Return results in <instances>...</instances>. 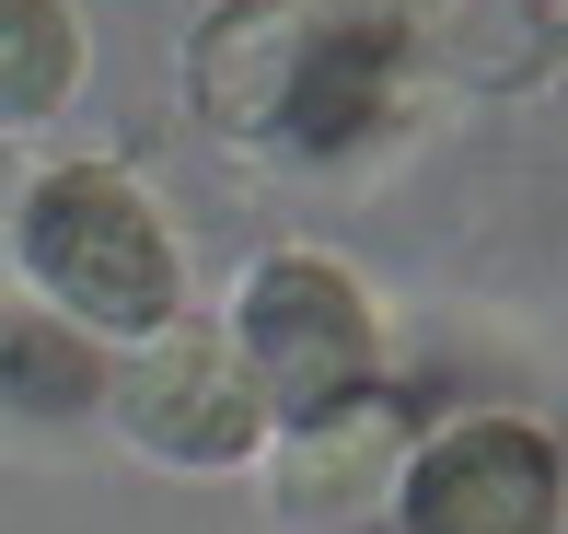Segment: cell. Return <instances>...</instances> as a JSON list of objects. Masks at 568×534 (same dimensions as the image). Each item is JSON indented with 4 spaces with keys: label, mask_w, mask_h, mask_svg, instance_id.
I'll return each instance as SVG.
<instances>
[{
    "label": "cell",
    "mask_w": 568,
    "mask_h": 534,
    "mask_svg": "<svg viewBox=\"0 0 568 534\" xmlns=\"http://www.w3.org/2000/svg\"><path fill=\"white\" fill-rule=\"evenodd\" d=\"M12 268L23 291L47 302L82 337H163L186 314V256H174L163 210H151L140 174L116 163H47L36 187L12 198Z\"/></svg>",
    "instance_id": "cell-1"
},
{
    "label": "cell",
    "mask_w": 568,
    "mask_h": 534,
    "mask_svg": "<svg viewBox=\"0 0 568 534\" xmlns=\"http://www.w3.org/2000/svg\"><path fill=\"white\" fill-rule=\"evenodd\" d=\"M232 349H244L278 430H325L348 406H372V384H383V314L337 256H267L244 279Z\"/></svg>",
    "instance_id": "cell-2"
},
{
    "label": "cell",
    "mask_w": 568,
    "mask_h": 534,
    "mask_svg": "<svg viewBox=\"0 0 568 534\" xmlns=\"http://www.w3.org/2000/svg\"><path fill=\"white\" fill-rule=\"evenodd\" d=\"M105 419L128 430V453H151V465H197V476L255 465V453L278 442V419H267V395H255L232 325H197V314H174L163 337H140L105 372Z\"/></svg>",
    "instance_id": "cell-3"
},
{
    "label": "cell",
    "mask_w": 568,
    "mask_h": 534,
    "mask_svg": "<svg viewBox=\"0 0 568 534\" xmlns=\"http://www.w3.org/2000/svg\"><path fill=\"white\" fill-rule=\"evenodd\" d=\"M395 512L406 534H557L568 523V476L557 442L523 419H464L429 453L395 465Z\"/></svg>",
    "instance_id": "cell-4"
},
{
    "label": "cell",
    "mask_w": 568,
    "mask_h": 534,
    "mask_svg": "<svg viewBox=\"0 0 568 534\" xmlns=\"http://www.w3.org/2000/svg\"><path fill=\"white\" fill-rule=\"evenodd\" d=\"M105 372L116 361H93V337L59 325L47 302H12V314H0V406H12V419H93V406H105Z\"/></svg>",
    "instance_id": "cell-5"
},
{
    "label": "cell",
    "mask_w": 568,
    "mask_h": 534,
    "mask_svg": "<svg viewBox=\"0 0 568 534\" xmlns=\"http://www.w3.org/2000/svg\"><path fill=\"white\" fill-rule=\"evenodd\" d=\"M82 12L70 0H0V129H47L82 93Z\"/></svg>",
    "instance_id": "cell-6"
},
{
    "label": "cell",
    "mask_w": 568,
    "mask_h": 534,
    "mask_svg": "<svg viewBox=\"0 0 568 534\" xmlns=\"http://www.w3.org/2000/svg\"><path fill=\"white\" fill-rule=\"evenodd\" d=\"M395 465H406V442H395V419H383V395H372V406H348V419H325V430H291L278 488H291V512H325V500H359L372 476L395 488Z\"/></svg>",
    "instance_id": "cell-7"
}]
</instances>
